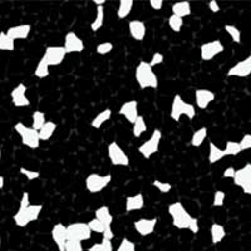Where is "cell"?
Returning a JSON list of instances; mask_svg holds the SVG:
<instances>
[{
	"instance_id": "cell-35",
	"label": "cell",
	"mask_w": 251,
	"mask_h": 251,
	"mask_svg": "<svg viewBox=\"0 0 251 251\" xmlns=\"http://www.w3.org/2000/svg\"><path fill=\"white\" fill-rule=\"evenodd\" d=\"M46 122V114L43 112L35 111L31 114V128L35 129V131H39Z\"/></svg>"
},
{
	"instance_id": "cell-36",
	"label": "cell",
	"mask_w": 251,
	"mask_h": 251,
	"mask_svg": "<svg viewBox=\"0 0 251 251\" xmlns=\"http://www.w3.org/2000/svg\"><path fill=\"white\" fill-rule=\"evenodd\" d=\"M225 156H237V154L241 153V149H240L239 142L236 141H227L225 145V149L223 150Z\"/></svg>"
},
{
	"instance_id": "cell-49",
	"label": "cell",
	"mask_w": 251,
	"mask_h": 251,
	"mask_svg": "<svg viewBox=\"0 0 251 251\" xmlns=\"http://www.w3.org/2000/svg\"><path fill=\"white\" fill-rule=\"evenodd\" d=\"M188 230H190L192 234H199V231H200V225H199V220H197V217H192L191 224L188 226Z\"/></svg>"
},
{
	"instance_id": "cell-22",
	"label": "cell",
	"mask_w": 251,
	"mask_h": 251,
	"mask_svg": "<svg viewBox=\"0 0 251 251\" xmlns=\"http://www.w3.org/2000/svg\"><path fill=\"white\" fill-rule=\"evenodd\" d=\"M145 207V197L142 194H134L126 197V211H140Z\"/></svg>"
},
{
	"instance_id": "cell-18",
	"label": "cell",
	"mask_w": 251,
	"mask_h": 251,
	"mask_svg": "<svg viewBox=\"0 0 251 251\" xmlns=\"http://www.w3.org/2000/svg\"><path fill=\"white\" fill-rule=\"evenodd\" d=\"M50 236L54 241V244L57 245L58 250L64 251V248H66L67 243V226L63 225V224H55L51 228Z\"/></svg>"
},
{
	"instance_id": "cell-24",
	"label": "cell",
	"mask_w": 251,
	"mask_h": 251,
	"mask_svg": "<svg viewBox=\"0 0 251 251\" xmlns=\"http://www.w3.org/2000/svg\"><path fill=\"white\" fill-rule=\"evenodd\" d=\"M210 236H211L212 245H217V244H220L224 239H225V227H224L221 224H212L211 227H210Z\"/></svg>"
},
{
	"instance_id": "cell-8",
	"label": "cell",
	"mask_w": 251,
	"mask_h": 251,
	"mask_svg": "<svg viewBox=\"0 0 251 251\" xmlns=\"http://www.w3.org/2000/svg\"><path fill=\"white\" fill-rule=\"evenodd\" d=\"M112 175L89 174L86 178V188L91 194H100L111 183Z\"/></svg>"
},
{
	"instance_id": "cell-54",
	"label": "cell",
	"mask_w": 251,
	"mask_h": 251,
	"mask_svg": "<svg viewBox=\"0 0 251 251\" xmlns=\"http://www.w3.org/2000/svg\"><path fill=\"white\" fill-rule=\"evenodd\" d=\"M106 3V0H93V4H96L97 6H103Z\"/></svg>"
},
{
	"instance_id": "cell-45",
	"label": "cell",
	"mask_w": 251,
	"mask_h": 251,
	"mask_svg": "<svg viewBox=\"0 0 251 251\" xmlns=\"http://www.w3.org/2000/svg\"><path fill=\"white\" fill-rule=\"evenodd\" d=\"M152 185L161 192V194H169L170 191L172 190V185L169 182H163V181L160 180H154Z\"/></svg>"
},
{
	"instance_id": "cell-12",
	"label": "cell",
	"mask_w": 251,
	"mask_h": 251,
	"mask_svg": "<svg viewBox=\"0 0 251 251\" xmlns=\"http://www.w3.org/2000/svg\"><path fill=\"white\" fill-rule=\"evenodd\" d=\"M224 44L220 40H211V42H206L200 47V55L203 62H210L215 59L219 54L224 51Z\"/></svg>"
},
{
	"instance_id": "cell-40",
	"label": "cell",
	"mask_w": 251,
	"mask_h": 251,
	"mask_svg": "<svg viewBox=\"0 0 251 251\" xmlns=\"http://www.w3.org/2000/svg\"><path fill=\"white\" fill-rule=\"evenodd\" d=\"M87 225H88L89 230H91L92 232H96V234H103V232L106 231V227H107L104 224L100 223V220H97L96 217L89 220L88 223H87Z\"/></svg>"
},
{
	"instance_id": "cell-9",
	"label": "cell",
	"mask_w": 251,
	"mask_h": 251,
	"mask_svg": "<svg viewBox=\"0 0 251 251\" xmlns=\"http://www.w3.org/2000/svg\"><path fill=\"white\" fill-rule=\"evenodd\" d=\"M91 236L92 231L87 223H73L67 226V240H75L83 243L91 239Z\"/></svg>"
},
{
	"instance_id": "cell-32",
	"label": "cell",
	"mask_w": 251,
	"mask_h": 251,
	"mask_svg": "<svg viewBox=\"0 0 251 251\" xmlns=\"http://www.w3.org/2000/svg\"><path fill=\"white\" fill-rule=\"evenodd\" d=\"M15 49V42L6 34L5 31H0V50L13 51Z\"/></svg>"
},
{
	"instance_id": "cell-25",
	"label": "cell",
	"mask_w": 251,
	"mask_h": 251,
	"mask_svg": "<svg viewBox=\"0 0 251 251\" xmlns=\"http://www.w3.org/2000/svg\"><path fill=\"white\" fill-rule=\"evenodd\" d=\"M112 117V111L109 108H106L104 111L100 112L94 116L93 120L91 121V127L94 129H100L106 122H108Z\"/></svg>"
},
{
	"instance_id": "cell-26",
	"label": "cell",
	"mask_w": 251,
	"mask_h": 251,
	"mask_svg": "<svg viewBox=\"0 0 251 251\" xmlns=\"http://www.w3.org/2000/svg\"><path fill=\"white\" fill-rule=\"evenodd\" d=\"M55 131H57V123L53 122V121H47L43 125V127L38 131L40 141H49L53 137Z\"/></svg>"
},
{
	"instance_id": "cell-13",
	"label": "cell",
	"mask_w": 251,
	"mask_h": 251,
	"mask_svg": "<svg viewBox=\"0 0 251 251\" xmlns=\"http://www.w3.org/2000/svg\"><path fill=\"white\" fill-rule=\"evenodd\" d=\"M26 86L24 83H19L12 92H10V98H12L13 106L15 108H25L30 107V100L26 96Z\"/></svg>"
},
{
	"instance_id": "cell-55",
	"label": "cell",
	"mask_w": 251,
	"mask_h": 251,
	"mask_svg": "<svg viewBox=\"0 0 251 251\" xmlns=\"http://www.w3.org/2000/svg\"><path fill=\"white\" fill-rule=\"evenodd\" d=\"M4 183H5V180H4L3 176H0V190L4 187Z\"/></svg>"
},
{
	"instance_id": "cell-23",
	"label": "cell",
	"mask_w": 251,
	"mask_h": 251,
	"mask_svg": "<svg viewBox=\"0 0 251 251\" xmlns=\"http://www.w3.org/2000/svg\"><path fill=\"white\" fill-rule=\"evenodd\" d=\"M171 12L174 15H177L180 18H186L191 15V4L190 1H177L171 5Z\"/></svg>"
},
{
	"instance_id": "cell-51",
	"label": "cell",
	"mask_w": 251,
	"mask_h": 251,
	"mask_svg": "<svg viewBox=\"0 0 251 251\" xmlns=\"http://www.w3.org/2000/svg\"><path fill=\"white\" fill-rule=\"evenodd\" d=\"M235 171H236V169H235L234 166H230V167H227V169L223 172V177L224 178H232L235 175Z\"/></svg>"
},
{
	"instance_id": "cell-19",
	"label": "cell",
	"mask_w": 251,
	"mask_h": 251,
	"mask_svg": "<svg viewBox=\"0 0 251 251\" xmlns=\"http://www.w3.org/2000/svg\"><path fill=\"white\" fill-rule=\"evenodd\" d=\"M118 113H120L121 116H123L131 125H133L134 121L137 120V117L140 116V113H138V102L137 100H128V102H125L122 106H121Z\"/></svg>"
},
{
	"instance_id": "cell-47",
	"label": "cell",
	"mask_w": 251,
	"mask_h": 251,
	"mask_svg": "<svg viewBox=\"0 0 251 251\" xmlns=\"http://www.w3.org/2000/svg\"><path fill=\"white\" fill-rule=\"evenodd\" d=\"M239 146H240V149H241V151L250 150L251 149V134L250 133L244 134L243 138L239 141Z\"/></svg>"
},
{
	"instance_id": "cell-21",
	"label": "cell",
	"mask_w": 251,
	"mask_h": 251,
	"mask_svg": "<svg viewBox=\"0 0 251 251\" xmlns=\"http://www.w3.org/2000/svg\"><path fill=\"white\" fill-rule=\"evenodd\" d=\"M128 30L131 37L133 38L134 40H137V42H142L146 37V24L143 23L142 20L134 19L131 20L128 23Z\"/></svg>"
},
{
	"instance_id": "cell-52",
	"label": "cell",
	"mask_w": 251,
	"mask_h": 251,
	"mask_svg": "<svg viewBox=\"0 0 251 251\" xmlns=\"http://www.w3.org/2000/svg\"><path fill=\"white\" fill-rule=\"evenodd\" d=\"M208 9L211 10V13L216 14V13L220 12L219 3H217L216 0H210V1H208Z\"/></svg>"
},
{
	"instance_id": "cell-2",
	"label": "cell",
	"mask_w": 251,
	"mask_h": 251,
	"mask_svg": "<svg viewBox=\"0 0 251 251\" xmlns=\"http://www.w3.org/2000/svg\"><path fill=\"white\" fill-rule=\"evenodd\" d=\"M182 116H186L188 120H194L195 116H196V107H195L194 104H191V103L183 100V98L181 97L180 94H176V96L172 98L171 109H170V117H171V120H174L175 122H178Z\"/></svg>"
},
{
	"instance_id": "cell-33",
	"label": "cell",
	"mask_w": 251,
	"mask_h": 251,
	"mask_svg": "<svg viewBox=\"0 0 251 251\" xmlns=\"http://www.w3.org/2000/svg\"><path fill=\"white\" fill-rule=\"evenodd\" d=\"M147 131V125L145 122V118L142 116H138L137 120L134 121L133 125H132V133L136 138L141 137L145 132Z\"/></svg>"
},
{
	"instance_id": "cell-1",
	"label": "cell",
	"mask_w": 251,
	"mask_h": 251,
	"mask_svg": "<svg viewBox=\"0 0 251 251\" xmlns=\"http://www.w3.org/2000/svg\"><path fill=\"white\" fill-rule=\"evenodd\" d=\"M136 82L141 89H157L158 88V77L153 72V68L150 67L149 62L141 60L136 67Z\"/></svg>"
},
{
	"instance_id": "cell-43",
	"label": "cell",
	"mask_w": 251,
	"mask_h": 251,
	"mask_svg": "<svg viewBox=\"0 0 251 251\" xmlns=\"http://www.w3.org/2000/svg\"><path fill=\"white\" fill-rule=\"evenodd\" d=\"M225 197L226 194L224 191H221V190L215 191L214 196H212V207H221V206H224Z\"/></svg>"
},
{
	"instance_id": "cell-46",
	"label": "cell",
	"mask_w": 251,
	"mask_h": 251,
	"mask_svg": "<svg viewBox=\"0 0 251 251\" xmlns=\"http://www.w3.org/2000/svg\"><path fill=\"white\" fill-rule=\"evenodd\" d=\"M64 251H83V245L75 240H67Z\"/></svg>"
},
{
	"instance_id": "cell-7",
	"label": "cell",
	"mask_w": 251,
	"mask_h": 251,
	"mask_svg": "<svg viewBox=\"0 0 251 251\" xmlns=\"http://www.w3.org/2000/svg\"><path fill=\"white\" fill-rule=\"evenodd\" d=\"M235 186L243 190L244 194L251 195V163L248 162L235 171L232 177Z\"/></svg>"
},
{
	"instance_id": "cell-31",
	"label": "cell",
	"mask_w": 251,
	"mask_h": 251,
	"mask_svg": "<svg viewBox=\"0 0 251 251\" xmlns=\"http://www.w3.org/2000/svg\"><path fill=\"white\" fill-rule=\"evenodd\" d=\"M104 25V6H97V13H96V18L91 23V30L93 33H97L98 30L103 28Z\"/></svg>"
},
{
	"instance_id": "cell-30",
	"label": "cell",
	"mask_w": 251,
	"mask_h": 251,
	"mask_svg": "<svg viewBox=\"0 0 251 251\" xmlns=\"http://www.w3.org/2000/svg\"><path fill=\"white\" fill-rule=\"evenodd\" d=\"M134 1L133 0H120L118 1L117 9V18L118 19H126L131 14L132 9H133Z\"/></svg>"
},
{
	"instance_id": "cell-39",
	"label": "cell",
	"mask_w": 251,
	"mask_h": 251,
	"mask_svg": "<svg viewBox=\"0 0 251 251\" xmlns=\"http://www.w3.org/2000/svg\"><path fill=\"white\" fill-rule=\"evenodd\" d=\"M169 26L172 31H175V33H180V31L182 30L183 19L180 17H177V15H170Z\"/></svg>"
},
{
	"instance_id": "cell-48",
	"label": "cell",
	"mask_w": 251,
	"mask_h": 251,
	"mask_svg": "<svg viewBox=\"0 0 251 251\" xmlns=\"http://www.w3.org/2000/svg\"><path fill=\"white\" fill-rule=\"evenodd\" d=\"M163 59H165V58H163L162 53H154V54L152 55L151 60L149 62L150 67H152V68H153V67L158 66V64L163 63Z\"/></svg>"
},
{
	"instance_id": "cell-20",
	"label": "cell",
	"mask_w": 251,
	"mask_h": 251,
	"mask_svg": "<svg viewBox=\"0 0 251 251\" xmlns=\"http://www.w3.org/2000/svg\"><path fill=\"white\" fill-rule=\"evenodd\" d=\"M30 31H31L30 24H19V25L10 26L5 33L15 42V40L26 39V38L30 35Z\"/></svg>"
},
{
	"instance_id": "cell-44",
	"label": "cell",
	"mask_w": 251,
	"mask_h": 251,
	"mask_svg": "<svg viewBox=\"0 0 251 251\" xmlns=\"http://www.w3.org/2000/svg\"><path fill=\"white\" fill-rule=\"evenodd\" d=\"M19 172L23 175V176H25V178L28 181L38 180V178L40 177V172L39 171H33V170L25 169V167H20Z\"/></svg>"
},
{
	"instance_id": "cell-3",
	"label": "cell",
	"mask_w": 251,
	"mask_h": 251,
	"mask_svg": "<svg viewBox=\"0 0 251 251\" xmlns=\"http://www.w3.org/2000/svg\"><path fill=\"white\" fill-rule=\"evenodd\" d=\"M169 214L171 216L172 225L178 230H186L191 224L192 217L190 212L185 208L182 202H174L169 206Z\"/></svg>"
},
{
	"instance_id": "cell-37",
	"label": "cell",
	"mask_w": 251,
	"mask_h": 251,
	"mask_svg": "<svg viewBox=\"0 0 251 251\" xmlns=\"http://www.w3.org/2000/svg\"><path fill=\"white\" fill-rule=\"evenodd\" d=\"M88 251H114L113 250V244L111 240L102 239L100 243L94 244V245L89 246Z\"/></svg>"
},
{
	"instance_id": "cell-10",
	"label": "cell",
	"mask_w": 251,
	"mask_h": 251,
	"mask_svg": "<svg viewBox=\"0 0 251 251\" xmlns=\"http://www.w3.org/2000/svg\"><path fill=\"white\" fill-rule=\"evenodd\" d=\"M108 158L113 166H129V157L116 141L108 145Z\"/></svg>"
},
{
	"instance_id": "cell-53",
	"label": "cell",
	"mask_w": 251,
	"mask_h": 251,
	"mask_svg": "<svg viewBox=\"0 0 251 251\" xmlns=\"http://www.w3.org/2000/svg\"><path fill=\"white\" fill-rule=\"evenodd\" d=\"M103 239H106V240H113L114 237V234H113V230H112L111 226H107L106 227V231L103 232Z\"/></svg>"
},
{
	"instance_id": "cell-29",
	"label": "cell",
	"mask_w": 251,
	"mask_h": 251,
	"mask_svg": "<svg viewBox=\"0 0 251 251\" xmlns=\"http://www.w3.org/2000/svg\"><path fill=\"white\" fill-rule=\"evenodd\" d=\"M225 157L223 149H220L214 142L208 143V162L211 165L220 162Z\"/></svg>"
},
{
	"instance_id": "cell-16",
	"label": "cell",
	"mask_w": 251,
	"mask_h": 251,
	"mask_svg": "<svg viewBox=\"0 0 251 251\" xmlns=\"http://www.w3.org/2000/svg\"><path fill=\"white\" fill-rule=\"evenodd\" d=\"M157 217L153 219H138L133 223V227L140 236H149L153 234L157 226Z\"/></svg>"
},
{
	"instance_id": "cell-17",
	"label": "cell",
	"mask_w": 251,
	"mask_h": 251,
	"mask_svg": "<svg viewBox=\"0 0 251 251\" xmlns=\"http://www.w3.org/2000/svg\"><path fill=\"white\" fill-rule=\"evenodd\" d=\"M216 96L212 91L205 88H199L195 92V104L199 109H206L215 100Z\"/></svg>"
},
{
	"instance_id": "cell-50",
	"label": "cell",
	"mask_w": 251,
	"mask_h": 251,
	"mask_svg": "<svg viewBox=\"0 0 251 251\" xmlns=\"http://www.w3.org/2000/svg\"><path fill=\"white\" fill-rule=\"evenodd\" d=\"M149 4H150V6L153 9V10L158 12V10H161V9L163 8V4H165V1H163V0H150Z\"/></svg>"
},
{
	"instance_id": "cell-34",
	"label": "cell",
	"mask_w": 251,
	"mask_h": 251,
	"mask_svg": "<svg viewBox=\"0 0 251 251\" xmlns=\"http://www.w3.org/2000/svg\"><path fill=\"white\" fill-rule=\"evenodd\" d=\"M49 68H50V67L48 66V63H47L46 59L42 57L39 59V62H38L37 67H35L34 75L37 78H39V79H44V78H47L49 75Z\"/></svg>"
},
{
	"instance_id": "cell-56",
	"label": "cell",
	"mask_w": 251,
	"mask_h": 251,
	"mask_svg": "<svg viewBox=\"0 0 251 251\" xmlns=\"http://www.w3.org/2000/svg\"><path fill=\"white\" fill-rule=\"evenodd\" d=\"M0 160H1V150H0Z\"/></svg>"
},
{
	"instance_id": "cell-28",
	"label": "cell",
	"mask_w": 251,
	"mask_h": 251,
	"mask_svg": "<svg viewBox=\"0 0 251 251\" xmlns=\"http://www.w3.org/2000/svg\"><path fill=\"white\" fill-rule=\"evenodd\" d=\"M208 137V128L207 127H201L197 131H195L191 136V141H190V145L192 147H196L199 149L200 146H202V143L205 142L206 138Z\"/></svg>"
},
{
	"instance_id": "cell-4",
	"label": "cell",
	"mask_w": 251,
	"mask_h": 251,
	"mask_svg": "<svg viewBox=\"0 0 251 251\" xmlns=\"http://www.w3.org/2000/svg\"><path fill=\"white\" fill-rule=\"evenodd\" d=\"M43 210V205H29L25 208H18L15 212L13 220H14L15 225L19 227H25L29 224L34 223L39 219V215Z\"/></svg>"
},
{
	"instance_id": "cell-6",
	"label": "cell",
	"mask_w": 251,
	"mask_h": 251,
	"mask_svg": "<svg viewBox=\"0 0 251 251\" xmlns=\"http://www.w3.org/2000/svg\"><path fill=\"white\" fill-rule=\"evenodd\" d=\"M161 140H162V132L158 128H156L152 132L151 137L147 141H145V142L138 147V152L141 153V156H142L143 158H146V160L151 158V157L153 156L154 153H157L158 150H160Z\"/></svg>"
},
{
	"instance_id": "cell-27",
	"label": "cell",
	"mask_w": 251,
	"mask_h": 251,
	"mask_svg": "<svg viewBox=\"0 0 251 251\" xmlns=\"http://www.w3.org/2000/svg\"><path fill=\"white\" fill-rule=\"evenodd\" d=\"M94 216L106 226H111L112 223H113V216H112L108 206H100V207H98L96 212H94Z\"/></svg>"
},
{
	"instance_id": "cell-42",
	"label": "cell",
	"mask_w": 251,
	"mask_h": 251,
	"mask_svg": "<svg viewBox=\"0 0 251 251\" xmlns=\"http://www.w3.org/2000/svg\"><path fill=\"white\" fill-rule=\"evenodd\" d=\"M113 47L114 46L112 42H102V43H100L96 47V51H97L100 55H106L113 50Z\"/></svg>"
},
{
	"instance_id": "cell-11",
	"label": "cell",
	"mask_w": 251,
	"mask_h": 251,
	"mask_svg": "<svg viewBox=\"0 0 251 251\" xmlns=\"http://www.w3.org/2000/svg\"><path fill=\"white\" fill-rule=\"evenodd\" d=\"M66 50L63 48V46H48L44 50V54L42 57L46 59L48 63V66H60L64 59H66Z\"/></svg>"
},
{
	"instance_id": "cell-38",
	"label": "cell",
	"mask_w": 251,
	"mask_h": 251,
	"mask_svg": "<svg viewBox=\"0 0 251 251\" xmlns=\"http://www.w3.org/2000/svg\"><path fill=\"white\" fill-rule=\"evenodd\" d=\"M224 29H225L226 33L230 35V38H231V40L234 43H241V31H240L236 26L231 25V24H226V25L224 26Z\"/></svg>"
},
{
	"instance_id": "cell-15",
	"label": "cell",
	"mask_w": 251,
	"mask_h": 251,
	"mask_svg": "<svg viewBox=\"0 0 251 251\" xmlns=\"http://www.w3.org/2000/svg\"><path fill=\"white\" fill-rule=\"evenodd\" d=\"M251 75V57L249 55L245 59L240 60L236 64L227 71V77L236 78H248Z\"/></svg>"
},
{
	"instance_id": "cell-57",
	"label": "cell",
	"mask_w": 251,
	"mask_h": 251,
	"mask_svg": "<svg viewBox=\"0 0 251 251\" xmlns=\"http://www.w3.org/2000/svg\"><path fill=\"white\" fill-rule=\"evenodd\" d=\"M0 245H1V236H0Z\"/></svg>"
},
{
	"instance_id": "cell-41",
	"label": "cell",
	"mask_w": 251,
	"mask_h": 251,
	"mask_svg": "<svg viewBox=\"0 0 251 251\" xmlns=\"http://www.w3.org/2000/svg\"><path fill=\"white\" fill-rule=\"evenodd\" d=\"M116 251H136V244L127 237H123Z\"/></svg>"
},
{
	"instance_id": "cell-5",
	"label": "cell",
	"mask_w": 251,
	"mask_h": 251,
	"mask_svg": "<svg viewBox=\"0 0 251 251\" xmlns=\"http://www.w3.org/2000/svg\"><path fill=\"white\" fill-rule=\"evenodd\" d=\"M14 131L17 132L18 136L20 137V141L24 146H26L28 149L35 150L40 146V138L38 131L33 129L31 127H28L24 123L18 122L14 126Z\"/></svg>"
},
{
	"instance_id": "cell-14",
	"label": "cell",
	"mask_w": 251,
	"mask_h": 251,
	"mask_svg": "<svg viewBox=\"0 0 251 251\" xmlns=\"http://www.w3.org/2000/svg\"><path fill=\"white\" fill-rule=\"evenodd\" d=\"M63 48L67 54L72 53H82L84 50V42L75 34V31H68L64 37V44Z\"/></svg>"
}]
</instances>
